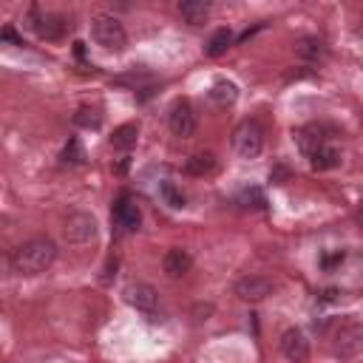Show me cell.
<instances>
[{
    "mask_svg": "<svg viewBox=\"0 0 363 363\" xmlns=\"http://www.w3.org/2000/svg\"><path fill=\"white\" fill-rule=\"evenodd\" d=\"M54 258H57V244L51 238H31L11 252L9 267L14 275H40L54 264Z\"/></svg>",
    "mask_w": 363,
    "mask_h": 363,
    "instance_id": "1",
    "label": "cell"
},
{
    "mask_svg": "<svg viewBox=\"0 0 363 363\" xmlns=\"http://www.w3.org/2000/svg\"><path fill=\"white\" fill-rule=\"evenodd\" d=\"M91 37L96 40V45H102L105 51H113V54L125 51V45H128V31L113 14H96L91 20Z\"/></svg>",
    "mask_w": 363,
    "mask_h": 363,
    "instance_id": "2",
    "label": "cell"
},
{
    "mask_svg": "<svg viewBox=\"0 0 363 363\" xmlns=\"http://www.w3.org/2000/svg\"><path fill=\"white\" fill-rule=\"evenodd\" d=\"M233 150L238 159H255L264 150V128L258 119H244L233 130Z\"/></svg>",
    "mask_w": 363,
    "mask_h": 363,
    "instance_id": "3",
    "label": "cell"
},
{
    "mask_svg": "<svg viewBox=\"0 0 363 363\" xmlns=\"http://www.w3.org/2000/svg\"><path fill=\"white\" fill-rule=\"evenodd\" d=\"M332 346L337 357H354L363 352V320H340L332 332Z\"/></svg>",
    "mask_w": 363,
    "mask_h": 363,
    "instance_id": "4",
    "label": "cell"
},
{
    "mask_svg": "<svg viewBox=\"0 0 363 363\" xmlns=\"http://www.w3.org/2000/svg\"><path fill=\"white\" fill-rule=\"evenodd\" d=\"M62 235L68 244H91L96 238V218L91 213H68L62 221Z\"/></svg>",
    "mask_w": 363,
    "mask_h": 363,
    "instance_id": "5",
    "label": "cell"
},
{
    "mask_svg": "<svg viewBox=\"0 0 363 363\" xmlns=\"http://www.w3.org/2000/svg\"><path fill=\"white\" fill-rule=\"evenodd\" d=\"M167 125H170V133L179 136V139H187L196 133V113H193V105L187 99H176L170 113H167Z\"/></svg>",
    "mask_w": 363,
    "mask_h": 363,
    "instance_id": "6",
    "label": "cell"
},
{
    "mask_svg": "<svg viewBox=\"0 0 363 363\" xmlns=\"http://www.w3.org/2000/svg\"><path fill=\"white\" fill-rule=\"evenodd\" d=\"M125 301H128L136 312H142L145 318L156 320L153 315H156V309H159V292H156L150 284H130V286L125 289Z\"/></svg>",
    "mask_w": 363,
    "mask_h": 363,
    "instance_id": "7",
    "label": "cell"
},
{
    "mask_svg": "<svg viewBox=\"0 0 363 363\" xmlns=\"http://www.w3.org/2000/svg\"><path fill=\"white\" fill-rule=\"evenodd\" d=\"M31 26H34V31H37V37L40 40H48V43H57V40H62L65 37V31H68V17H62V14H40L37 9L31 11Z\"/></svg>",
    "mask_w": 363,
    "mask_h": 363,
    "instance_id": "8",
    "label": "cell"
},
{
    "mask_svg": "<svg viewBox=\"0 0 363 363\" xmlns=\"http://www.w3.org/2000/svg\"><path fill=\"white\" fill-rule=\"evenodd\" d=\"M272 289H275V284L267 275H244L235 281V295L241 301H250V303L264 301L267 295H272Z\"/></svg>",
    "mask_w": 363,
    "mask_h": 363,
    "instance_id": "9",
    "label": "cell"
},
{
    "mask_svg": "<svg viewBox=\"0 0 363 363\" xmlns=\"http://www.w3.org/2000/svg\"><path fill=\"white\" fill-rule=\"evenodd\" d=\"M326 133H329L326 125L309 122V125H303V128L295 130V142H298V147H301L303 156H312V153H318L323 145H329V136H326Z\"/></svg>",
    "mask_w": 363,
    "mask_h": 363,
    "instance_id": "10",
    "label": "cell"
},
{
    "mask_svg": "<svg viewBox=\"0 0 363 363\" xmlns=\"http://www.w3.org/2000/svg\"><path fill=\"white\" fill-rule=\"evenodd\" d=\"M281 354L289 363H306V357H309V340H306V335L301 329H295V326L286 329L281 335Z\"/></svg>",
    "mask_w": 363,
    "mask_h": 363,
    "instance_id": "11",
    "label": "cell"
},
{
    "mask_svg": "<svg viewBox=\"0 0 363 363\" xmlns=\"http://www.w3.org/2000/svg\"><path fill=\"white\" fill-rule=\"evenodd\" d=\"M111 216H113L116 227H122V230H139V224H142V210H139V204L130 196L116 199Z\"/></svg>",
    "mask_w": 363,
    "mask_h": 363,
    "instance_id": "12",
    "label": "cell"
},
{
    "mask_svg": "<svg viewBox=\"0 0 363 363\" xmlns=\"http://www.w3.org/2000/svg\"><path fill=\"white\" fill-rule=\"evenodd\" d=\"M162 267H164V272H167L170 278H179V275H184V272L193 267V258H190L187 250H182V247H170V250L164 252Z\"/></svg>",
    "mask_w": 363,
    "mask_h": 363,
    "instance_id": "13",
    "label": "cell"
},
{
    "mask_svg": "<svg viewBox=\"0 0 363 363\" xmlns=\"http://www.w3.org/2000/svg\"><path fill=\"white\" fill-rule=\"evenodd\" d=\"M295 54H298L301 60H306V62H323V60L329 57V48H326V43L318 40V37H303V40L295 43Z\"/></svg>",
    "mask_w": 363,
    "mask_h": 363,
    "instance_id": "14",
    "label": "cell"
},
{
    "mask_svg": "<svg viewBox=\"0 0 363 363\" xmlns=\"http://www.w3.org/2000/svg\"><path fill=\"white\" fill-rule=\"evenodd\" d=\"M210 3L207 0H184V3H179V14H182V20L184 23H190V26H201L207 17H210Z\"/></svg>",
    "mask_w": 363,
    "mask_h": 363,
    "instance_id": "15",
    "label": "cell"
},
{
    "mask_svg": "<svg viewBox=\"0 0 363 363\" xmlns=\"http://www.w3.org/2000/svg\"><path fill=\"white\" fill-rule=\"evenodd\" d=\"M207 96H210V102H216L218 108H227V105H233V102H235L238 88H235V82H230V79H216V82L210 85Z\"/></svg>",
    "mask_w": 363,
    "mask_h": 363,
    "instance_id": "16",
    "label": "cell"
},
{
    "mask_svg": "<svg viewBox=\"0 0 363 363\" xmlns=\"http://www.w3.org/2000/svg\"><path fill=\"white\" fill-rule=\"evenodd\" d=\"M213 170H216V156L210 150H199L184 162V173H190V176H207Z\"/></svg>",
    "mask_w": 363,
    "mask_h": 363,
    "instance_id": "17",
    "label": "cell"
},
{
    "mask_svg": "<svg viewBox=\"0 0 363 363\" xmlns=\"http://www.w3.org/2000/svg\"><path fill=\"white\" fill-rule=\"evenodd\" d=\"M136 136H139V125H136V122H125V125H119V128L113 130L111 147H113V150H130V147L136 145Z\"/></svg>",
    "mask_w": 363,
    "mask_h": 363,
    "instance_id": "18",
    "label": "cell"
},
{
    "mask_svg": "<svg viewBox=\"0 0 363 363\" xmlns=\"http://www.w3.org/2000/svg\"><path fill=\"white\" fill-rule=\"evenodd\" d=\"M309 164H312L315 170H332V167L340 164V150H337L335 145H323L318 153L309 156Z\"/></svg>",
    "mask_w": 363,
    "mask_h": 363,
    "instance_id": "19",
    "label": "cell"
},
{
    "mask_svg": "<svg viewBox=\"0 0 363 363\" xmlns=\"http://www.w3.org/2000/svg\"><path fill=\"white\" fill-rule=\"evenodd\" d=\"M230 45H233V31L230 28H216L213 37L207 40V48L204 51H207V57H221Z\"/></svg>",
    "mask_w": 363,
    "mask_h": 363,
    "instance_id": "20",
    "label": "cell"
},
{
    "mask_svg": "<svg viewBox=\"0 0 363 363\" xmlns=\"http://www.w3.org/2000/svg\"><path fill=\"white\" fill-rule=\"evenodd\" d=\"M159 196H162V201H164L167 207H173V210H182V207H184V193H182L173 182H162V184H159Z\"/></svg>",
    "mask_w": 363,
    "mask_h": 363,
    "instance_id": "21",
    "label": "cell"
},
{
    "mask_svg": "<svg viewBox=\"0 0 363 363\" xmlns=\"http://www.w3.org/2000/svg\"><path fill=\"white\" fill-rule=\"evenodd\" d=\"M74 125H79V128H91V130H96V128L102 125V113H99L96 108H79V111L74 113Z\"/></svg>",
    "mask_w": 363,
    "mask_h": 363,
    "instance_id": "22",
    "label": "cell"
},
{
    "mask_svg": "<svg viewBox=\"0 0 363 363\" xmlns=\"http://www.w3.org/2000/svg\"><path fill=\"white\" fill-rule=\"evenodd\" d=\"M62 162L65 164H82L85 162V150H82L79 139H68V145L62 150Z\"/></svg>",
    "mask_w": 363,
    "mask_h": 363,
    "instance_id": "23",
    "label": "cell"
},
{
    "mask_svg": "<svg viewBox=\"0 0 363 363\" xmlns=\"http://www.w3.org/2000/svg\"><path fill=\"white\" fill-rule=\"evenodd\" d=\"M241 201H244L247 207H255V210H264V207H267V199H264V193H261L258 187H247V190L241 193Z\"/></svg>",
    "mask_w": 363,
    "mask_h": 363,
    "instance_id": "24",
    "label": "cell"
},
{
    "mask_svg": "<svg viewBox=\"0 0 363 363\" xmlns=\"http://www.w3.org/2000/svg\"><path fill=\"white\" fill-rule=\"evenodd\" d=\"M116 267H119V261H116V258H108V264H105V269H102L99 281H102V284H108V281L116 275Z\"/></svg>",
    "mask_w": 363,
    "mask_h": 363,
    "instance_id": "25",
    "label": "cell"
},
{
    "mask_svg": "<svg viewBox=\"0 0 363 363\" xmlns=\"http://www.w3.org/2000/svg\"><path fill=\"white\" fill-rule=\"evenodd\" d=\"M340 261H343V250H337V252H332V255H323V258H320L323 269H332V267H337Z\"/></svg>",
    "mask_w": 363,
    "mask_h": 363,
    "instance_id": "26",
    "label": "cell"
},
{
    "mask_svg": "<svg viewBox=\"0 0 363 363\" xmlns=\"http://www.w3.org/2000/svg\"><path fill=\"white\" fill-rule=\"evenodd\" d=\"M3 40H11V43H17V45H26V43L11 31V28H3Z\"/></svg>",
    "mask_w": 363,
    "mask_h": 363,
    "instance_id": "27",
    "label": "cell"
},
{
    "mask_svg": "<svg viewBox=\"0 0 363 363\" xmlns=\"http://www.w3.org/2000/svg\"><path fill=\"white\" fill-rule=\"evenodd\" d=\"M284 176H286V170H284V167H275V170L269 173V179H272V182H278V184H281V179H284Z\"/></svg>",
    "mask_w": 363,
    "mask_h": 363,
    "instance_id": "28",
    "label": "cell"
},
{
    "mask_svg": "<svg viewBox=\"0 0 363 363\" xmlns=\"http://www.w3.org/2000/svg\"><path fill=\"white\" fill-rule=\"evenodd\" d=\"M337 295H340V292H337V289H326V292H323V295H320V298H323V301H335V298H337Z\"/></svg>",
    "mask_w": 363,
    "mask_h": 363,
    "instance_id": "29",
    "label": "cell"
},
{
    "mask_svg": "<svg viewBox=\"0 0 363 363\" xmlns=\"http://www.w3.org/2000/svg\"><path fill=\"white\" fill-rule=\"evenodd\" d=\"M357 218H360V224H363V201H360V210H357Z\"/></svg>",
    "mask_w": 363,
    "mask_h": 363,
    "instance_id": "30",
    "label": "cell"
}]
</instances>
